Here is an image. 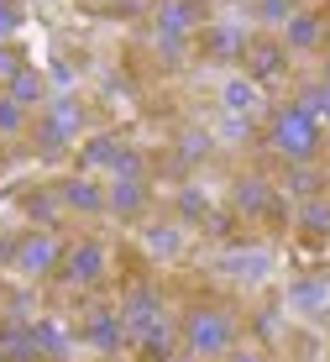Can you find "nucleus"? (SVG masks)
Listing matches in <instances>:
<instances>
[{
  "instance_id": "obj_1",
  "label": "nucleus",
  "mask_w": 330,
  "mask_h": 362,
  "mask_svg": "<svg viewBox=\"0 0 330 362\" xmlns=\"http://www.w3.org/2000/svg\"><path fill=\"white\" fill-rule=\"evenodd\" d=\"M262 147H268L278 163H320L325 127L304 105L283 100V105H268V116H262Z\"/></svg>"
},
{
  "instance_id": "obj_2",
  "label": "nucleus",
  "mask_w": 330,
  "mask_h": 362,
  "mask_svg": "<svg viewBox=\"0 0 330 362\" xmlns=\"http://www.w3.org/2000/svg\"><path fill=\"white\" fill-rule=\"evenodd\" d=\"M241 341V315L220 299H194L179 315V346L199 362H220Z\"/></svg>"
},
{
  "instance_id": "obj_3",
  "label": "nucleus",
  "mask_w": 330,
  "mask_h": 362,
  "mask_svg": "<svg viewBox=\"0 0 330 362\" xmlns=\"http://www.w3.org/2000/svg\"><path fill=\"white\" fill-rule=\"evenodd\" d=\"M84 127H90V116H84V100L73 95V90H58V95H47L42 100V110L32 116V153L42 158V163H53V158H63L73 142L84 136Z\"/></svg>"
},
{
  "instance_id": "obj_4",
  "label": "nucleus",
  "mask_w": 330,
  "mask_h": 362,
  "mask_svg": "<svg viewBox=\"0 0 330 362\" xmlns=\"http://www.w3.org/2000/svg\"><path fill=\"white\" fill-rule=\"evenodd\" d=\"M73 158H79V173H105V179H116V173H131V179H142L147 173V158L136 153L131 142H126L121 132H90L73 142Z\"/></svg>"
},
{
  "instance_id": "obj_5",
  "label": "nucleus",
  "mask_w": 330,
  "mask_h": 362,
  "mask_svg": "<svg viewBox=\"0 0 330 362\" xmlns=\"http://www.w3.org/2000/svg\"><path fill=\"white\" fill-rule=\"evenodd\" d=\"M53 279L63 289H100V284L110 279V242L105 236H73V242H63V263Z\"/></svg>"
},
{
  "instance_id": "obj_6",
  "label": "nucleus",
  "mask_w": 330,
  "mask_h": 362,
  "mask_svg": "<svg viewBox=\"0 0 330 362\" xmlns=\"http://www.w3.org/2000/svg\"><path fill=\"white\" fill-rule=\"evenodd\" d=\"M63 263V236L53 226H27L16 231V257H11V273H16L21 284H42L53 279Z\"/></svg>"
},
{
  "instance_id": "obj_7",
  "label": "nucleus",
  "mask_w": 330,
  "mask_h": 362,
  "mask_svg": "<svg viewBox=\"0 0 330 362\" xmlns=\"http://www.w3.org/2000/svg\"><path fill=\"white\" fill-rule=\"evenodd\" d=\"M247 42H252V27L247 21H231V16H210L205 27L194 32V58H205V64H241V53H247Z\"/></svg>"
},
{
  "instance_id": "obj_8",
  "label": "nucleus",
  "mask_w": 330,
  "mask_h": 362,
  "mask_svg": "<svg viewBox=\"0 0 330 362\" xmlns=\"http://www.w3.org/2000/svg\"><path fill=\"white\" fill-rule=\"evenodd\" d=\"M241 74H247L252 84H262V90H273V84H283L288 79V69H294V58H288V47L278 42L273 32H252V42H247V53H241Z\"/></svg>"
},
{
  "instance_id": "obj_9",
  "label": "nucleus",
  "mask_w": 330,
  "mask_h": 362,
  "mask_svg": "<svg viewBox=\"0 0 330 362\" xmlns=\"http://www.w3.org/2000/svg\"><path fill=\"white\" fill-rule=\"evenodd\" d=\"M273 268H278V257H273V247H262V242H236V247H225V252L215 257V273H220L225 284H241V289L268 284Z\"/></svg>"
},
{
  "instance_id": "obj_10",
  "label": "nucleus",
  "mask_w": 330,
  "mask_h": 362,
  "mask_svg": "<svg viewBox=\"0 0 330 362\" xmlns=\"http://www.w3.org/2000/svg\"><path fill=\"white\" fill-rule=\"evenodd\" d=\"M273 37L288 47V58H314V53H325V47H330V16H325V11H314V6H299Z\"/></svg>"
},
{
  "instance_id": "obj_11",
  "label": "nucleus",
  "mask_w": 330,
  "mask_h": 362,
  "mask_svg": "<svg viewBox=\"0 0 330 362\" xmlns=\"http://www.w3.org/2000/svg\"><path fill=\"white\" fill-rule=\"evenodd\" d=\"M231 210L241 221H268L283 210V189L268 179V173H236L231 179Z\"/></svg>"
},
{
  "instance_id": "obj_12",
  "label": "nucleus",
  "mask_w": 330,
  "mask_h": 362,
  "mask_svg": "<svg viewBox=\"0 0 330 362\" xmlns=\"http://www.w3.org/2000/svg\"><path fill=\"white\" fill-rule=\"evenodd\" d=\"M116 310H121V326H126V336H142L152 320H163L168 315V299H163V289L152 279H131L121 289V299H116Z\"/></svg>"
},
{
  "instance_id": "obj_13",
  "label": "nucleus",
  "mask_w": 330,
  "mask_h": 362,
  "mask_svg": "<svg viewBox=\"0 0 330 362\" xmlns=\"http://www.w3.org/2000/svg\"><path fill=\"white\" fill-rule=\"evenodd\" d=\"M79 341L90 346L95 357H121L126 346H131V336H126L116 305H90V310H84V320H79Z\"/></svg>"
},
{
  "instance_id": "obj_14",
  "label": "nucleus",
  "mask_w": 330,
  "mask_h": 362,
  "mask_svg": "<svg viewBox=\"0 0 330 362\" xmlns=\"http://www.w3.org/2000/svg\"><path fill=\"white\" fill-rule=\"evenodd\" d=\"M53 194H58V210L63 216H79V221H100L105 216V184L95 179V173H63L53 179Z\"/></svg>"
},
{
  "instance_id": "obj_15",
  "label": "nucleus",
  "mask_w": 330,
  "mask_h": 362,
  "mask_svg": "<svg viewBox=\"0 0 330 362\" xmlns=\"http://www.w3.org/2000/svg\"><path fill=\"white\" fill-rule=\"evenodd\" d=\"M152 210V179H131V173H116V179H105V216L116 221H142Z\"/></svg>"
},
{
  "instance_id": "obj_16",
  "label": "nucleus",
  "mask_w": 330,
  "mask_h": 362,
  "mask_svg": "<svg viewBox=\"0 0 330 362\" xmlns=\"http://www.w3.org/2000/svg\"><path fill=\"white\" fill-rule=\"evenodd\" d=\"M215 16L210 0H152V32H173V37H194Z\"/></svg>"
},
{
  "instance_id": "obj_17",
  "label": "nucleus",
  "mask_w": 330,
  "mask_h": 362,
  "mask_svg": "<svg viewBox=\"0 0 330 362\" xmlns=\"http://www.w3.org/2000/svg\"><path fill=\"white\" fill-rule=\"evenodd\" d=\"M184 247H189V226L184 221H147L142 226V252L152 257V263H179L184 257Z\"/></svg>"
},
{
  "instance_id": "obj_18",
  "label": "nucleus",
  "mask_w": 330,
  "mask_h": 362,
  "mask_svg": "<svg viewBox=\"0 0 330 362\" xmlns=\"http://www.w3.org/2000/svg\"><path fill=\"white\" fill-rule=\"evenodd\" d=\"M220 110H231V116H268V90H262V84H252L247 74H225L220 79Z\"/></svg>"
},
{
  "instance_id": "obj_19",
  "label": "nucleus",
  "mask_w": 330,
  "mask_h": 362,
  "mask_svg": "<svg viewBox=\"0 0 330 362\" xmlns=\"http://www.w3.org/2000/svg\"><path fill=\"white\" fill-rule=\"evenodd\" d=\"M131 352L142 362H168L173 352H184L179 346V315H163V320H152L142 336H131Z\"/></svg>"
},
{
  "instance_id": "obj_20",
  "label": "nucleus",
  "mask_w": 330,
  "mask_h": 362,
  "mask_svg": "<svg viewBox=\"0 0 330 362\" xmlns=\"http://www.w3.org/2000/svg\"><path fill=\"white\" fill-rule=\"evenodd\" d=\"M32 336H37L42 362H69L73 357V341H79V331H69L58 315H32Z\"/></svg>"
},
{
  "instance_id": "obj_21",
  "label": "nucleus",
  "mask_w": 330,
  "mask_h": 362,
  "mask_svg": "<svg viewBox=\"0 0 330 362\" xmlns=\"http://www.w3.org/2000/svg\"><path fill=\"white\" fill-rule=\"evenodd\" d=\"M0 357H6V362H42V352H37V336H32V320L0 315Z\"/></svg>"
},
{
  "instance_id": "obj_22",
  "label": "nucleus",
  "mask_w": 330,
  "mask_h": 362,
  "mask_svg": "<svg viewBox=\"0 0 330 362\" xmlns=\"http://www.w3.org/2000/svg\"><path fill=\"white\" fill-rule=\"evenodd\" d=\"M6 95H11V100H16V105H21V110H32V116H37V110H42V100H47V95H53V90H47V74L27 64V69H21V74H16V79H11V84H6Z\"/></svg>"
},
{
  "instance_id": "obj_23",
  "label": "nucleus",
  "mask_w": 330,
  "mask_h": 362,
  "mask_svg": "<svg viewBox=\"0 0 330 362\" xmlns=\"http://www.w3.org/2000/svg\"><path fill=\"white\" fill-rule=\"evenodd\" d=\"M215 216L210 194L199 189V184H184L179 194H173V221H184V226H205V221Z\"/></svg>"
},
{
  "instance_id": "obj_24",
  "label": "nucleus",
  "mask_w": 330,
  "mask_h": 362,
  "mask_svg": "<svg viewBox=\"0 0 330 362\" xmlns=\"http://www.w3.org/2000/svg\"><path fill=\"white\" fill-rule=\"evenodd\" d=\"M330 299V284L314 279V273H304V279H294V289H288V310H299V315H320Z\"/></svg>"
},
{
  "instance_id": "obj_25",
  "label": "nucleus",
  "mask_w": 330,
  "mask_h": 362,
  "mask_svg": "<svg viewBox=\"0 0 330 362\" xmlns=\"http://www.w3.org/2000/svg\"><path fill=\"white\" fill-rule=\"evenodd\" d=\"M283 194L294 199H310V194H325V173L314 163H283V184H278Z\"/></svg>"
},
{
  "instance_id": "obj_26",
  "label": "nucleus",
  "mask_w": 330,
  "mask_h": 362,
  "mask_svg": "<svg viewBox=\"0 0 330 362\" xmlns=\"http://www.w3.org/2000/svg\"><path fill=\"white\" fill-rule=\"evenodd\" d=\"M152 58L163 69H179L194 58V37H173V32H152Z\"/></svg>"
},
{
  "instance_id": "obj_27",
  "label": "nucleus",
  "mask_w": 330,
  "mask_h": 362,
  "mask_svg": "<svg viewBox=\"0 0 330 362\" xmlns=\"http://www.w3.org/2000/svg\"><path fill=\"white\" fill-rule=\"evenodd\" d=\"M294 226H299V231H310V236H325V231H330V194H310V199H299Z\"/></svg>"
},
{
  "instance_id": "obj_28",
  "label": "nucleus",
  "mask_w": 330,
  "mask_h": 362,
  "mask_svg": "<svg viewBox=\"0 0 330 362\" xmlns=\"http://www.w3.org/2000/svg\"><path fill=\"white\" fill-rule=\"evenodd\" d=\"M21 210H27L32 226H53V221H58V194H53V184L27 189V194H21Z\"/></svg>"
},
{
  "instance_id": "obj_29",
  "label": "nucleus",
  "mask_w": 330,
  "mask_h": 362,
  "mask_svg": "<svg viewBox=\"0 0 330 362\" xmlns=\"http://www.w3.org/2000/svg\"><path fill=\"white\" fill-rule=\"evenodd\" d=\"M294 11H299V0H247V16L257 21V27H268V32H278Z\"/></svg>"
},
{
  "instance_id": "obj_30",
  "label": "nucleus",
  "mask_w": 330,
  "mask_h": 362,
  "mask_svg": "<svg viewBox=\"0 0 330 362\" xmlns=\"http://www.w3.org/2000/svg\"><path fill=\"white\" fill-rule=\"evenodd\" d=\"M294 105H304L314 121L330 132V84H320V79H310V84H299V95H294Z\"/></svg>"
},
{
  "instance_id": "obj_31",
  "label": "nucleus",
  "mask_w": 330,
  "mask_h": 362,
  "mask_svg": "<svg viewBox=\"0 0 330 362\" xmlns=\"http://www.w3.org/2000/svg\"><path fill=\"white\" fill-rule=\"evenodd\" d=\"M215 142H252V136H257V121H252V116H231V110H220V116H215Z\"/></svg>"
},
{
  "instance_id": "obj_32",
  "label": "nucleus",
  "mask_w": 330,
  "mask_h": 362,
  "mask_svg": "<svg viewBox=\"0 0 330 362\" xmlns=\"http://www.w3.org/2000/svg\"><path fill=\"white\" fill-rule=\"evenodd\" d=\"M27 127H32V110H21L16 100L0 90V142H16V136H27Z\"/></svg>"
},
{
  "instance_id": "obj_33",
  "label": "nucleus",
  "mask_w": 330,
  "mask_h": 362,
  "mask_svg": "<svg viewBox=\"0 0 330 362\" xmlns=\"http://www.w3.org/2000/svg\"><path fill=\"white\" fill-rule=\"evenodd\" d=\"M215 153V136L210 132H184L179 136V163L189 168V163H205V158Z\"/></svg>"
},
{
  "instance_id": "obj_34",
  "label": "nucleus",
  "mask_w": 330,
  "mask_h": 362,
  "mask_svg": "<svg viewBox=\"0 0 330 362\" xmlns=\"http://www.w3.org/2000/svg\"><path fill=\"white\" fill-rule=\"evenodd\" d=\"M27 69V53H21V42H0V90H6L16 74Z\"/></svg>"
},
{
  "instance_id": "obj_35",
  "label": "nucleus",
  "mask_w": 330,
  "mask_h": 362,
  "mask_svg": "<svg viewBox=\"0 0 330 362\" xmlns=\"http://www.w3.org/2000/svg\"><path fill=\"white\" fill-rule=\"evenodd\" d=\"M21 21H27V11H21V0H0V42H16Z\"/></svg>"
},
{
  "instance_id": "obj_36",
  "label": "nucleus",
  "mask_w": 330,
  "mask_h": 362,
  "mask_svg": "<svg viewBox=\"0 0 330 362\" xmlns=\"http://www.w3.org/2000/svg\"><path fill=\"white\" fill-rule=\"evenodd\" d=\"M32 289H16V294H6L0 299V315H11V320H32Z\"/></svg>"
},
{
  "instance_id": "obj_37",
  "label": "nucleus",
  "mask_w": 330,
  "mask_h": 362,
  "mask_svg": "<svg viewBox=\"0 0 330 362\" xmlns=\"http://www.w3.org/2000/svg\"><path fill=\"white\" fill-rule=\"evenodd\" d=\"M252 326H257L262 341H273V336H283V310H278V305H262V315H252Z\"/></svg>"
},
{
  "instance_id": "obj_38",
  "label": "nucleus",
  "mask_w": 330,
  "mask_h": 362,
  "mask_svg": "<svg viewBox=\"0 0 330 362\" xmlns=\"http://www.w3.org/2000/svg\"><path fill=\"white\" fill-rule=\"evenodd\" d=\"M73 79H79V69H73L69 58H58V64L47 69V84H58V90H73Z\"/></svg>"
},
{
  "instance_id": "obj_39",
  "label": "nucleus",
  "mask_w": 330,
  "mask_h": 362,
  "mask_svg": "<svg viewBox=\"0 0 330 362\" xmlns=\"http://www.w3.org/2000/svg\"><path fill=\"white\" fill-rule=\"evenodd\" d=\"M220 362H268V357H262L257 346H241V341H236V346H231V352H225Z\"/></svg>"
},
{
  "instance_id": "obj_40",
  "label": "nucleus",
  "mask_w": 330,
  "mask_h": 362,
  "mask_svg": "<svg viewBox=\"0 0 330 362\" xmlns=\"http://www.w3.org/2000/svg\"><path fill=\"white\" fill-rule=\"evenodd\" d=\"M84 6H95V11H136V0H84Z\"/></svg>"
},
{
  "instance_id": "obj_41",
  "label": "nucleus",
  "mask_w": 330,
  "mask_h": 362,
  "mask_svg": "<svg viewBox=\"0 0 330 362\" xmlns=\"http://www.w3.org/2000/svg\"><path fill=\"white\" fill-rule=\"evenodd\" d=\"M320 58H325V64H320V84H330V47H325Z\"/></svg>"
},
{
  "instance_id": "obj_42",
  "label": "nucleus",
  "mask_w": 330,
  "mask_h": 362,
  "mask_svg": "<svg viewBox=\"0 0 330 362\" xmlns=\"http://www.w3.org/2000/svg\"><path fill=\"white\" fill-rule=\"evenodd\" d=\"M168 362H199V357H189V352H173V357H168Z\"/></svg>"
},
{
  "instance_id": "obj_43",
  "label": "nucleus",
  "mask_w": 330,
  "mask_h": 362,
  "mask_svg": "<svg viewBox=\"0 0 330 362\" xmlns=\"http://www.w3.org/2000/svg\"><path fill=\"white\" fill-rule=\"evenodd\" d=\"M136 6H142V0H136Z\"/></svg>"
},
{
  "instance_id": "obj_44",
  "label": "nucleus",
  "mask_w": 330,
  "mask_h": 362,
  "mask_svg": "<svg viewBox=\"0 0 330 362\" xmlns=\"http://www.w3.org/2000/svg\"><path fill=\"white\" fill-rule=\"evenodd\" d=\"M0 362H6V357H0Z\"/></svg>"
},
{
  "instance_id": "obj_45",
  "label": "nucleus",
  "mask_w": 330,
  "mask_h": 362,
  "mask_svg": "<svg viewBox=\"0 0 330 362\" xmlns=\"http://www.w3.org/2000/svg\"><path fill=\"white\" fill-rule=\"evenodd\" d=\"M325 236H330V231H325Z\"/></svg>"
}]
</instances>
